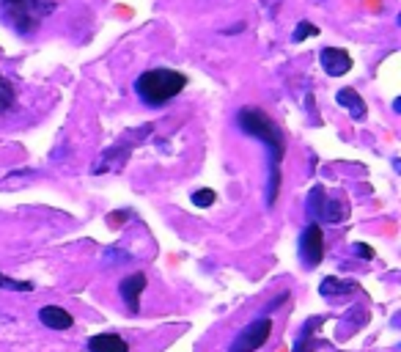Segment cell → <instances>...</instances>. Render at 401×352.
<instances>
[{
	"instance_id": "obj_1",
	"label": "cell",
	"mask_w": 401,
	"mask_h": 352,
	"mask_svg": "<svg viewBox=\"0 0 401 352\" xmlns=\"http://www.w3.org/2000/svg\"><path fill=\"white\" fill-rule=\"evenodd\" d=\"M236 127L261 141L269 152V187H267V204L272 207L275 198H278V190H280V163H283V154H286V135L280 132V127L267 116L261 113L258 107H239L236 110Z\"/></svg>"
},
{
	"instance_id": "obj_2",
	"label": "cell",
	"mask_w": 401,
	"mask_h": 352,
	"mask_svg": "<svg viewBox=\"0 0 401 352\" xmlns=\"http://www.w3.org/2000/svg\"><path fill=\"white\" fill-rule=\"evenodd\" d=\"M187 85V77L176 69H149L135 80V94L149 107H163L179 96Z\"/></svg>"
},
{
	"instance_id": "obj_3",
	"label": "cell",
	"mask_w": 401,
	"mask_h": 352,
	"mask_svg": "<svg viewBox=\"0 0 401 352\" xmlns=\"http://www.w3.org/2000/svg\"><path fill=\"white\" fill-rule=\"evenodd\" d=\"M3 19L22 36H33L55 11V0H0Z\"/></svg>"
},
{
	"instance_id": "obj_4",
	"label": "cell",
	"mask_w": 401,
	"mask_h": 352,
	"mask_svg": "<svg viewBox=\"0 0 401 352\" xmlns=\"http://www.w3.org/2000/svg\"><path fill=\"white\" fill-rule=\"evenodd\" d=\"M308 215H311V220H322V223H333L336 226V223H344L347 220L349 207L341 204V201H336V198H327L325 190L316 185L311 190V196H308Z\"/></svg>"
},
{
	"instance_id": "obj_5",
	"label": "cell",
	"mask_w": 401,
	"mask_h": 352,
	"mask_svg": "<svg viewBox=\"0 0 401 352\" xmlns=\"http://www.w3.org/2000/svg\"><path fill=\"white\" fill-rule=\"evenodd\" d=\"M269 336H272V320H269V317H258V320H253L245 331H239V333H236V339L231 342L228 352H256V350H261V347L269 342Z\"/></svg>"
},
{
	"instance_id": "obj_6",
	"label": "cell",
	"mask_w": 401,
	"mask_h": 352,
	"mask_svg": "<svg viewBox=\"0 0 401 352\" xmlns=\"http://www.w3.org/2000/svg\"><path fill=\"white\" fill-rule=\"evenodd\" d=\"M325 256V234H322V226L319 223H308L300 234V259L308 265V267H316Z\"/></svg>"
},
{
	"instance_id": "obj_7",
	"label": "cell",
	"mask_w": 401,
	"mask_h": 352,
	"mask_svg": "<svg viewBox=\"0 0 401 352\" xmlns=\"http://www.w3.org/2000/svg\"><path fill=\"white\" fill-rule=\"evenodd\" d=\"M143 289H146V276L143 273H132V276H127L119 284V295H121V300H124V306H127L130 314H138L141 311V295H143Z\"/></svg>"
},
{
	"instance_id": "obj_8",
	"label": "cell",
	"mask_w": 401,
	"mask_h": 352,
	"mask_svg": "<svg viewBox=\"0 0 401 352\" xmlns=\"http://www.w3.org/2000/svg\"><path fill=\"white\" fill-rule=\"evenodd\" d=\"M319 63L330 77H341V74H347L352 69V55L347 50H341V47H325L319 52Z\"/></svg>"
},
{
	"instance_id": "obj_9",
	"label": "cell",
	"mask_w": 401,
	"mask_h": 352,
	"mask_svg": "<svg viewBox=\"0 0 401 352\" xmlns=\"http://www.w3.org/2000/svg\"><path fill=\"white\" fill-rule=\"evenodd\" d=\"M39 322L44 325V328H50V331H69L72 328V314L66 311V309H61V306H41L39 309Z\"/></svg>"
},
{
	"instance_id": "obj_10",
	"label": "cell",
	"mask_w": 401,
	"mask_h": 352,
	"mask_svg": "<svg viewBox=\"0 0 401 352\" xmlns=\"http://www.w3.org/2000/svg\"><path fill=\"white\" fill-rule=\"evenodd\" d=\"M88 352H130V344L119 333H96L88 339Z\"/></svg>"
},
{
	"instance_id": "obj_11",
	"label": "cell",
	"mask_w": 401,
	"mask_h": 352,
	"mask_svg": "<svg viewBox=\"0 0 401 352\" xmlns=\"http://www.w3.org/2000/svg\"><path fill=\"white\" fill-rule=\"evenodd\" d=\"M336 102H338L341 107H347V110L352 113V118H366V102H363V96H360L355 88H341V91L336 94Z\"/></svg>"
},
{
	"instance_id": "obj_12",
	"label": "cell",
	"mask_w": 401,
	"mask_h": 352,
	"mask_svg": "<svg viewBox=\"0 0 401 352\" xmlns=\"http://www.w3.org/2000/svg\"><path fill=\"white\" fill-rule=\"evenodd\" d=\"M319 292H322L325 298H333V295H336V298H341V295H352V292H355V284H352V281H341V278H333V276H330V278H325V281H322Z\"/></svg>"
},
{
	"instance_id": "obj_13",
	"label": "cell",
	"mask_w": 401,
	"mask_h": 352,
	"mask_svg": "<svg viewBox=\"0 0 401 352\" xmlns=\"http://www.w3.org/2000/svg\"><path fill=\"white\" fill-rule=\"evenodd\" d=\"M14 102H17V91H14L11 80L0 72V113H8L14 107Z\"/></svg>"
},
{
	"instance_id": "obj_14",
	"label": "cell",
	"mask_w": 401,
	"mask_h": 352,
	"mask_svg": "<svg viewBox=\"0 0 401 352\" xmlns=\"http://www.w3.org/2000/svg\"><path fill=\"white\" fill-rule=\"evenodd\" d=\"M319 33V28L313 25V22H308V19H302V22H297V30H294V36H291V41H305L308 36H316Z\"/></svg>"
},
{
	"instance_id": "obj_15",
	"label": "cell",
	"mask_w": 401,
	"mask_h": 352,
	"mask_svg": "<svg viewBox=\"0 0 401 352\" xmlns=\"http://www.w3.org/2000/svg\"><path fill=\"white\" fill-rule=\"evenodd\" d=\"M0 289H11V292H30V289H33V284H28V281H14V278H8V276H3V273H0Z\"/></svg>"
},
{
	"instance_id": "obj_16",
	"label": "cell",
	"mask_w": 401,
	"mask_h": 352,
	"mask_svg": "<svg viewBox=\"0 0 401 352\" xmlns=\"http://www.w3.org/2000/svg\"><path fill=\"white\" fill-rule=\"evenodd\" d=\"M214 198H217V193H214V190H209V187H206V190H196V193H193V204H196V207H212V204H214Z\"/></svg>"
},
{
	"instance_id": "obj_17",
	"label": "cell",
	"mask_w": 401,
	"mask_h": 352,
	"mask_svg": "<svg viewBox=\"0 0 401 352\" xmlns=\"http://www.w3.org/2000/svg\"><path fill=\"white\" fill-rule=\"evenodd\" d=\"M105 262H130V253L121 248H107L105 251Z\"/></svg>"
},
{
	"instance_id": "obj_18",
	"label": "cell",
	"mask_w": 401,
	"mask_h": 352,
	"mask_svg": "<svg viewBox=\"0 0 401 352\" xmlns=\"http://www.w3.org/2000/svg\"><path fill=\"white\" fill-rule=\"evenodd\" d=\"M355 253H358L360 259H374V248H369V245H363V242H355Z\"/></svg>"
},
{
	"instance_id": "obj_19",
	"label": "cell",
	"mask_w": 401,
	"mask_h": 352,
	"mask_svg": "<svg viewBox=\"0 0 401 352\" xmlns=\"http://www.w3.org/2000/svg\"><path fill=\"white\" fill-rule=\"evenodd\" d=\"M286 300H289V292H280V295H278L275 300H269V306H267V311H275V309H278L280 303H286Z\"/></svg>"
},
{
	"instance_id": "obj_20",
	"label": "cell",
	"mask_w": 401,
	"mask_h": 352,
	"mask_svg": "<svg viewBox=\"0 0 401 352\" xmlns=\"http://www.w3.org/2000/svg\"><path fill=\"white\" fill-rule=\"evenodd\" d=\"M239 30H245V22H236V25H231V28H225L223 33H239Z\"/></svg>"
}]
</instances>
